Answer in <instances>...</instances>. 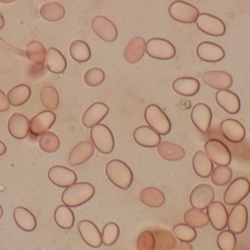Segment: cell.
<instances>
[{
    "label": "cell",
    "instance_id": "18",
    "mask_svg": "<svg viewBox=\"0 0 250 250\" xmlns=\"http://www.w3.org/2000/svg\"><path fill=\"white\" fill-rule=\"evenodd\" d=\"M207 216L211 226L216 230H224L227 226L229 214L226 206L221 202H213L207 208Z\"/></svg>",
    "mask_w": 250,
    "mask_h": 250
},
{
    "label": "cell",
    "instance_id": "10",
    "mask_svg": "<svg viewBox=\"0 0 250 250\" xmlns=\"http://www.w3.org/2000/svg\"><path fill=\"white\" fill-rule=\"evenodd\" d=\"M214 199V191L208 184H200L192 189L190 194L191 205L195 209H207Z\"/></svg>",
    "mask_w": 250,
    "mask_h": 250
},
{
    "label": "cell",
    "instance_id": "16",
    "mask_svg": "<svg viewBox=\"0 0 250 250\" xmlns=\"http://www.w3.org/2000/svg\"><path fill=\"white\" fill-rule=\"evenodd\" d=\"M109 113V107L103 102L92 104L85 112L82 117V123L88 129L99 124Z\"/></svg>",
    "mask_w": 250,
    "mask_h": 250
},
{
    "label": "cell",
    "instance_id": "38",
    "mask_svg": "<svg viewBox=\"0 0 250 250\" xmlns=\"http://www.w3.org/2000/svg\"><path fill=\"white\" fill-rule=\"evenodd\" d=\"M185 224L193 228H201L208 224V217L206 213L201 210L190 208L184 214Z\"/></svg>",
    "mask_w": 250,
    "mask_h": 250
},
{
    "label": "cell",
    "instance_id": "36",
    "mask_svg": "<svg viewBox=\"0 0 250 250\" xmlns=\"http://www.w3.org/2000/svg\"><path fill=\"white\" fill-rule=\"evenodd\" d=\"M54 220L59 227L64 230H70L74 226V214L70 207L65 205H60L54 212Z\"/></svg>",
    "mask_w": 250,
    "mask_h": 250
},
{
    "label": "cell",
    "instance_id": "3",
    "mask_svg": "<svg viewBox=\"0 0 250 250\" xmlns=\"http://www.w3.org/2000/svg\"><path fill=\"white\" fill-rule=\"evenodd\" d=\"M144 117L149 127L160 135H167L171 130V123L168 117L156 104H151L146 107Z\"/></svg>",
    "mask_w": 250,
    "mask_h": 250
},
{
    "label": "cell",
    "instance_id": "2",
    "mask_svg": "<svg viewBox=\"0 0 250 250\" xmlns=\"http://www.w3.org/2000/svg\"><path fill=\"white\" fill-rule=\"evenodd\" d=\"M105 173L111 183L120 189L130 187L133 180L132 170L124 161L119 159L111 160L105 167Z\"/></svg>",
    "mask_w": 250,
    "mask_h": 250
},
{
    "label": "cell",
    "instance_id": "14",
    "mask_svg": "<svg viewBox=\"0 0 250 250\" xmlns=\"http://www.w3.org/2000/svg\"><path fill=\"white\" fill-rule=\"evenodd\" d=\"M78 229L83 242L91 248H99L102 245V234L95 223L82 220L78 225Z\"/></svg>",
    "mask_w": 250,
    "mask_h": 250
},
{
    "label": "cell",
    "instance_id": "6",
    "mask_svg": "<svg viewBox=\"0 0 250 250\" xmlns=\"http://www.w3.org/2000/svg\"><path fill=\"white\" fill-rule=\"evenodd\" d=\"M146 51L149 57L157 60H170L176 55L174 45L163 38L148 40L146 44Z\"/></svg>",
    "mask_w": 250,
    "mask_h": 250
},
{
    "label": "cell",
    "instance_id": "35",
    "mask_svg": "<svg viewBox=\"0 0 250 250\" xmlns=\"http://www.w3.org/2000/svg\"><path fill=\"white\" fill-rule=\"evenodd\" d=\"M40 15L47 22H56L64 18L65 10L64 7L60 3H46L41 7Z\"/></svg>",
    "mask_w": 250,
    "mask_h": 250
},
{
    "label": "cell",
    "instance_id": "44",
    "mask_svg": "<svg viewBox=\"0 0 250 250\" xmlns=\"http://www.w3.org/2000/svg\"><path fill=\"white\" fill-rule=\"evenodd\" d=\"M120 227L115 223H108L103 229V244L105 246H112L120 237Z\"/></svg>",
    "mask_w": 250,
    "mask_h": 250
},
{
    "label": "cell",
    "instance_id": "29",
    "mask_svg": "<svg viewBox=\"0 0 250 250\" xmlns=\"http://www.w3.org/2000/svg\"><path fill=\"white\" fill-rule=\"evenodd\" d=\"M194 171L199 177L207 179L211 176L214 165L208 156L201 151H197L192 159Z\"/></svg>",
    "mask_w": 250,
    "mask_h": 250
},
{
    "label": "cell",
    "instance_id": "43",
    "mask_svg": "<svg viewBox=\"0 0 250 250\" xmlns=\"http://www.w3.org/2000/svg\"><path fill=\"white\" fill-rule=\"evenodd\" d=\"M174 236L182 242H193L197 237V232L193 227L186 224H178L173 228Z\"/></svg>",
    "mask_w": 250,
    "mask_h": 250
},
{
    "label": "cell",
    "instance_id": "21",
    "mask_svg": "<svg viewBox=\"0 0 250 250\" xmlns=\"http://www.w3.org/2000/svg\"><path fill=\"white\" fill-rule=\"evenodd\" d=\"M197 55L201 60L207 63H217L221 61L226 55L224 49L214 43H201L197 47Z\"/></svg>",
    "mask_w": 250,
    "mask_h": 250
},
{
    "label": "cell",
    "instance_id": "5",
    "mask_svg": "<svg viewBox=\"0 0 250 250\" xmlns=\"http://www.w3.org/2000/svg\"><path fill=\"white\" fill-rule=\"evenodd\" d=\"M206 154L214 164L228 166L231 162V154L226 144L217 139L207 141L204 145Z\"/></svg>",
    "mask_w": 250,
    "mask_h": 250
},
{
    "label": "cell",
    "instance_id": "13",
    "mask_svg": "<svg viewBox=\"0 0 250 250\" xmlns=\"http://www.w3.org/2000/svg\"><path fill=\"white\" fill-rule=\"evenodd\" d=\"M248 223V211L247 207L243 204L235 205L230 211L228 219L229 230L234 234H240L245 231Z\"/></svg>",
    "mask_w": 250,
    "mask_h": 250
},
{
    "label": "cell",
    "instance_id": "20",
    "mask_svg": "<svg viewBox=\"0 0 250 250\" xmlns=\"http://www.w3.org/2000/svg\"><path fill=\"white\" fill-rule=\"evenodd\" d=\"M203 81L206 85L219 91H226L233 85V78L227 72L211 70L203 75Z\"/></svg>",
    "mask_w": 250,
    "mask_h": 250
},
{
    "label": "cell",
    "instance_id": "31",
    "mask_svg": "<svg viewBox=\"0 0 250 250\" xmlns=\"http://www.w3.org/2000/svg\"><path fill=\"white\" fill-rule=\"evenodd\" d=\"M139 197L140 200L144 205L151 208H160L166 202L164 194L157 188H146L141 191Z\"/></svg>",
    "mask_w": 250,
    "mask_h": 250
},
{
    "label": "cell",
    "instance_id": "25",
    "mask_svg": "<svg viewBox=\"0 0 250 250\" xmlns=\"http://www.w3.org/2000/svg\"><path fill=\"white\" fill-rule=\"evenodd\" d=\"M216 101L218 105L229 114H236L240 110L241 103L239 96L229 90L219 91L216 94Z\"/></svg>",
    "mask_w": 250,
    "mask_h": 250
},
{
    "label": "cell",
    "instance_id": "17",
    "mask_svg": "<svg viewBox=\"0 0 250 250\" xmlns=\"http://www.w3.org/2000/svg\"><path fill=\"white\" fill-rule=\"evenodd\" d=\"M56 119L55 113L52 111L45 110L38 113L30 120L31 133L35 136H41L51 129L55 123Z\"/></svg>",
    "mask_w": 250,
    "mask_h": 250
},
{
    "label": "cell",
    "instance_id": "41",
    "mask_svg": "<svg viewBox=\"0 0 250 250\" xmlns=\"http://www.w3.org/2000/svg\"><path fill=\"white\" fill-rule=\"evenodd\" d=\"M39 146L42 151L48 154L56 152L60 147V140L54 132H47L39 138Z\"/></svg>",
    "mask_w": 250,
    "mask_h": 250
},
{
    "label": "cell",
    "instance_id": "30",
    "mask_svg": "<svg viewBox=\"0 0 250 250\" xmlns=\"http://www.w3.org/2000/svg\"><path fill=\"white\" fill-rule=\"evenodd\" d=\"M157 152L162 158L170 161H179L185 156V149L182 147L168 141L160 142L157 145Z\"/></svg>",
    "mask_w": 250,
    "mask_h": 250
},
{
    "label": "cell",
    "instance_id": "24",
    "mask_svg": "<svg viewBox=\"0 0 250 250\" xmlns=\"http://www.w3.org/2000/svg\"><path fill=\"white\" fill-rule=\"evenodd\" d=\"M133 138L138 145L145 148L157 147L161 142L160 135L146 126L137 128L134 132Z\"/></svg>",
    "mask_w": 250,
    "mask_h": 250
},
{
    "label": "cell",
    "instance_id": "40",
    "mask_svg": "<svg viewBox=\"0 0 250 250\" xmlns=\"http://www.w3.org/2000/svg\"><path fill=\"white\" fill-rule=\"evenodd\" d=\"M41 99L45 108L55 110L60 104V97L57 90L52 86H45L41 92Z\"/></svg>",
    "mask_w": 250,
    "mask_h": 250
},
{
    "label": "cell",
    "instance_id": "28",
    "mask_svg": "<svg viewBox=\"0 0 250 250\" xmlns=\"http://www.w3.org/2000/svg\"><path fill=\"white\" fill-rule=\"evenodd\" d=\"M173 91L184 96H192L198 93L200 90V82L192 77H180L173 82Z\"/></svg>",
    "mask_w": 250,
    "mask_h": 250
},
{
    "label": "cell",
    "instance_id": "49",
    "mask_svg": "<svg viewBox=\"0 0 250 250\" xmlns=\"http://www.w3.org/2000/svg\"><path fill=\"white\" fill-rule=\"evenodd\" d=\"M171 250H192V245L188 242H179Z\"/></svg>",
    "mask_w": 250,
    "mask_h": 250
},
{
    "label": "cell",
    "instance_id": "33",
    "mask_svg": "<svg viewBox=\"0 0 250 250\" xmlns=\"http://www.w3.org/2000/svg\"><path fill=\"white\" fill-rule=\"evenodd\" d=\"M31 93L30 88L28 85H17L7 92V101L13 107H19L24 104L29 99Z\"/></svg>",
    "mask_w": 250,
    "mask_h": 250
},
{
    "label": "cell",
    "instance_id": "34",
    "mask_svg": "<svg viewBox=\"0 0 250 250\" xmlns=\"http://www.w3.org/2000/svg\"><path fill=\"white\" fill-rule=\"evenodd\" d=\"M155 239L154 250H171L176 245V239L171 232L165 229L151 230Z\"/></svg>",
    "mask_w": 250,
    "mask_h": 250
},
{
    "label": "cell",
    "instance_id": "39",
    "mask_svg": "<svg viewBox=\"0 0 250 250\" xmlns=\"http://www.w3.org/2000/svg\"><path fill=\"white\" fill-rule=\"evenodd\" d=\"M70 53L73 60L79 63H86L91 58V49L89 45L82 40H76L70 46Z\"/></svg>",
    "mask_w": 250,
    "mask_h": 250
},
{
    "label": "cell",
    "instance_id": "51",
    "mask_svg": "<svg viewBox=\"0 0 250 250\" xmlns=\"http://www.w3.org/2000/svg\"><path fill=\"white\" fill-rule=\"evenodd\" d=\"M4 17H3L2 14H1V12H0V29H2L4 27Z\"/></svg>",
    "mask_w": 250,
    "mask_h": 250
},
{
    "label": "cell",
    "instance_id": "9",
    "mask_svg": "<svg viewBox=\"0 0 250 250\" xmlns=\"http://www.w3.org/2000/svg\"><path fill=\"white\" fill-rule=\"evenodd\" d=\"M195 23L201 32L211 36L220 37L226 33V27L224 22L208 13L200 14Z\"/></svg>",
    "mask_w": 250,
    "mask_h": 250
},
{
    "label": "cell",
    "instance_id": "4",
    "mask_svg": "<svg viewBox=\"0 0 250 250\" xmlns=\"http://www.w3.org/2000/svg\"><path fill=\"white\" fill-rule=\"evenodd\" d=\"M91 139L96 149L103 154H109L114 151L115 142L114 135L108 126L98 124L92 128Z\"/></svg>",
    "mask_w": 250,
    "mask_h": 250
},
{
    "label": "cell",
    "instance_id": "11",
    "mask_svg": "<svg viewBox=\"0 0 250 250\" xmlns=\"http://www.w3.org/2000/svg\"><path fill=\"white\" fill-rule=\"evenodd\" d=\"M92 28L95 33L105 42H114L118 36L116 25L106 17L96 16L92 22Z\"/></svg>",
    "mask_w": 250,
    "mask_h": 250
},
{
    "label": "cell",
    "instance_id": "50",
    "mask_svg": "<svg viewBox=\"0 0 250 250\" xmlns=\"http://www.w3.org/2000/svg\"><path fill=\"white\" fill-rule=\"evenodd\" d=\"M6 151H7V147L4 145V142L0 141V157L4 155V154H5Z\"/></svg>",
    "mask_w": 250,
    "mask_h": 250
},
{
    "label": "cell",
    "instance_id": "15",
    "mask_svg": "<svg viewBox=\"0 0 250 250\" xmlns=\"http://www.w3.org/2000/svg\"><path fill=\"white\" fill-rule=\"evenodd\" d=\"M212 113L207 104L199 103L194 106L191 112V120L195 127L202 132L207 133L211 126Z\"/></svg>",
    "mask_w": 250,
    "mask_h": 250
},
{
    "label": "cell",
    "instance_id": "19",
    "mask_svg": "<svg viewBox=\"0 0 250 250\" xmlns=\"http://www.w3.org/2000/svg\"><path fill=\"white\" fill-rule=\"evenodd\" d=\"M7 126L11 136L18 139H24L30 132V122L26 116L21 113L11 114Z\"/></svg>",
    "mask_w": 250,
    "mask_h": 250
},
{
    "label": "cell",
    "instance_id": "22",
    "mask_svg": "<svg viewBox=\"0 0 250 250\" xmlns=\"http://www.w3.org/2000/svg\"><path fill=\"white\" fill-rule=\"evenodd\" d=\"M220 129L225 138L233 143L242 142L246 135L245 129L242 123L234 119H227L222 122Z\"/></svg>",
    "mask_w": 250,
    "mask_h": 250
},
{
    "label": "cell",
    "instance_id": "26",
    "mask_svg": "<svg viewBox=\"0 0 250 250\" xmlns=\"http://www.w3.org/2000/svg\"><path fill=\"white\" fill-rule=\"evenodd\" d=\"M145 51L146 42L144 38L141 37L132 38L125 48V60L130 64L138 63L144 57Z\"/></svg>",
    "mask_w": 250,
    "mask_h": 250
},
{
    "label": "cell",
    "instance_id": "47",
    "mask_svg": "<svg viewBox=\"0 0 250 250\" xmlns=\"http://www.w3.org/2000/svg\"><path fill=\"white\" fill-rule=\"evenodd\" d=\"M155 239L151 230H145L138 236L137 240V250H154Z\"/></svg>",
    "mask_w": 250,
    "mask_h": 250
},
{
    "label": "cell",
    "instance_id": "46",
    "mask_svg": "<svg viewBox=\"0 0 250 250\" xmlns=\"http://www.w3.org/2000/svg\"><path fill=\"white\" fill-rule=\"evenodd\" d=\"M83 80L88 86H99L105 80V73L98 68H92L84 73Z\"/></svg>",
    "mask_w": 250,
    "mask_h": 250
},
{
    "label": "cell",
    "instance_id": "27",
    "mask_svg": "<svg viewBox=\"0 0 250 250\" xmlns=\"http://www.w3.org/2000/svg\"><path fill=\"white\" fill-rule=\"evenodd\" d=\"M13 218L18 227L24 231L32 232L36 228V217L24 207H16L13 211Z\"/></svg>",
    "mask_w": 250,
    "mask_h": 250
},
{
    "label": "cell",
    "instance_id": "52",
    "mask_svg": "<svg viewBox=\"0 0 250 250\" xmlns=\"http://www.w3.org/2000/svg\"><path fill=\"white\" fill-rule=\"evenodd\" d=\"M3 213H4V210H3L2 206H1V205H0V219H1V217H2Z\"/></svg>",
    "mask_w": 250,
    "mask_h": 250
},
{
    "label": "cell",
    "instance_id": "42",
    "mask_svg": "<svg viewBox=\"0 0 250 250\" xmlns=\"http://www.w3.org/2000/svg\"><path fill=\"white\" fill-rule=\"evenodd\" d=\"M233 173L227 166H218L211 174V182L216 186H224L231 180Z\"/></svg>",
    "mask_w": 250,
    "mask_h": 250
},
{
    "label": "cell",
    "instance_id": "23",
    "mask_svg": "<svg viewBox=\"0 0 250 250\" xmlns=\"http://www.w3.org/2000/svg\"><path fill=\"white\" fill-rule=\"evenodd\" d=\"M95 148L93 145L89 141L79 142L72 149L69 154V164L73 167L83 164L92 157Z\"/></svg>",
    "mask_w": 250,
    "mask_h": 250
},
{
    "label": "cell",
    "instance_id": "32",
    "mask_svg": "<svg viewBox=\"0 0 250 250\" xmlns=\"http://www.w3.org/2000/svg\"><path fill=\"white\" fill-rule=\"evenodd\" d=\"M47 68L51 73H62L67 68V61L63 54L55 48H48L46 56Z\"/></svg>",
    "mask_w": 250,
    "mask_h": 250
},
{
    "label": "cell",
    "instance_id": "45",
    "mask_svg": "<svg viewBox=\"0 0 250 250\" xmlns=\"http://www.w3.org/2000/svg\"><path fill=\"white\" fill-rule=\"evenodd\" d=\"M217 246L220 250H234L236 246V238L230 230L222 231L217 236Z\"/></svg>",
    "mask_w": 250,
    "mask_h": 250
},
{
    "label": "cell",
    "instance_id": "48",
    "mask_svg": "<svg viewBox=\"0 0 250 250\" xmlns=\"http://www.w3.org/2000/svg\"><path fill=\"white\" fill-rule=\"evenodd\" d=\"M10 108L8 101L5 94L1 90H0V113L7 111Z\"/></svg>",
    "mask_w": 250,
    "mask_h": 250
},
{
    "label": "cell",
    "instance_id": "37",
    "mask_svg": "<svg viewBox=\"0 0 250 250\" xmlns=\"http://www.w3.org/2000/svg\"><path fill=\"white\" fill-rule=\"evenodd\" d=\"M26 54L28 60L37 66H42L46 60V50L39 41L29 43L26 47Z\"/></svg>",
    "mask_w": 250,
    "mask_h": 250
},
{
    "label": "cell",
    "instance_id": "8",
    "mask_svg": "<svg viewBox=\"0 0 250 250\" xmlns=\"http://www.w3.org/2000/svg\"><path fill=\"white\" fill-rule=\"evenodd\" d=\"M250 192V183L245 178H238L229 185L223 197L227 205H234L243 201Z\"/></svg>",
    "mask_w": 250,
    "mask_h": 250
},
{
    "label": "cell",
    "instance_id": "7",
    "mask_svg": "<svg viewBox=\"0 0 250 250\" xmlns=\"http://www.w3.org/2000/svg\"><path fill=\"white\" fill-rule=\"evenodd\" d=\"M169 15L176 22L184 23L196 22L199 11L195 6L184 1H175L168 9Z\"/></svg>",
    "mask_w": 250,
    "mask_h": 250
},
{
    "label": "cell",
    "instance_id": "1",
    "mask_svg": "<svg viewBox=\"0 0 250 250\" xmlns=\"http://www.w3.org/2000/svg\"><path fill=\"white\" fill-rule=\"evenodd\" d=\"M95 193V187L91 183L79 182L66 188L62 195V201L67 206L76 208L92 199Z\"/></svg>",
    "mask_w": 250,
    "mask_h": 250
},
{
    "label": "cell",
    "instance_id": "12",
    "mask_svg": "<svg viewBox=\"0 0 250 250\" xmlns=\"http://www.w3.org/2000/svg\"><path fill=\"white\" fill-rule=\"evenodd\" d=\"M48 177L51 183L61 188H67L77 182V175L73 170L64 166L51 167L48 172Z\"/></svg>",
    "mask_w": 250,
    "mask_h": 250
}]
</instances>
